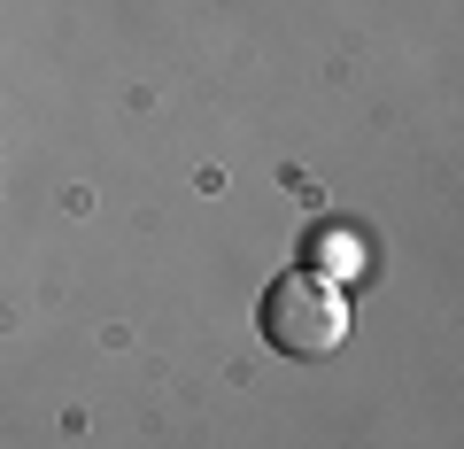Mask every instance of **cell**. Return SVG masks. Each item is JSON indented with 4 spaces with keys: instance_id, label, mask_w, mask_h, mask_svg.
I'll use <instances>...</instances> for the list:
<instances>
[{
    "instance_id": "1",
    "label": "cell",
    "mask_w": 464,
    "mask_h": 449,
    "mask_svg": "<svg viewBox=\"0 0 464 449\" xmlns=\"http://www.w3.org/2000/svg\"><path fill=\"white\" fill-rule=\"evenodd\" d=\"M256 326H264V341H271L279 356L317 365V356L341 349V333H348V295H341L333 279H317V271H286V279L264 295Z\"/></svg>"
}]
</instances>
